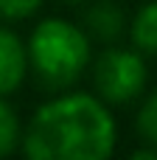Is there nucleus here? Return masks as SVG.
<instances>
[{
  "label": "nucleus",
  "instance_id": "f257e3e1",
  "mask_svg": "<svg viewBox=\"0 0 157 160\" xmlns=\"http://www.w3.org/2000/svg\"><path fill=\"white\" fill-rule=\"evenodd\" d=\"M118 143L110 104L90 93H62L39 104L22 132L31 160H107Z\"/></svg>",
  "mask_w": 157,
  "mask_h": 160
},
{
  "label": "nucleus",
  "instance_id": "f03ea898",
  "mask_svg": "<svg viewBox=\"0 0 157 160\" xmlns=\"http://www.w3.org/2000/svg\"><path fill=\"white\" fill-rule=\"evenodd\" d=\"M28 62L45 87L65 90L90 65V34L62 17H45L28 37Z\"/></svg>",
  "mask_w": 157,
  "mask_h": 160
},
{
  "label": "nucleus",
  "instance_id": "7ed1b4c3",
  "mask_svg": "<svg viewBox=\"0 0 157 160\" xmlns=\"http://www.w3.org/2000/svg\"><path fill=\"white\" fill-rule=\"evenodd\" d=\"M146 62L138 48H104L93 65L96 93L107 104H129L146 87Z\"/></svg>",
  "mask_w": 157,
  "mask_h": 160
},
{
  "label": "nucleus",
  "instance_id": "20e7f679",
  "mask_svg": "<svg viewBox=\"0 0 157 160\" xmlns=\"http://www.w3.org/2000/svg\"><path fill=\"white\" fill-rule=\"evenodd\" d=\"M28 70V42H22L11 28L0 25V96L17 93Z\"/></svg>",
  "mask_w": 157,
  "mask_h": 160
},
{
  "label": "nucleus",
  "instance_id": "39448f33",
  "mask_svg": "<svg viewBox=\"0 0 157 160\" xmlns=\"http://www.w3.org/2000/svg\"><path fill=\"white\" fill-rule=\"evenodd\" d=\"M84 22H87V34H93V37H98L104 42L115 39L124 31V14L110 0H101L96 6H90V11L84 14Z\"/></svg>",
  "mask_w": 157,
  "mask_h": 160
},
{
  "label": "nucleus",
  "instance_id": "423d86ee",
  "mask_svg": "<svg viewBox=\"0 0 157 160\" xmlns=\"http://www.w3.org/2000/svg\"><path fill=\"white\" fill-rule=\"evenodd\" d=\"M129 37H132V45L140 53L157 56V0L146 3L135 14V20L129 25Z\"/></svg>",
  "mask_w": 157,
  "mask_h": 160
},
{
  "label": "nucleus",
  "instance_id": "0eeeda50",
  "mask_svg": "<svg viewBox=\"0 0 157 160\" xmlns=\"http://www.w3.org/2000/svg\"><path fill=\"white\" fill-rule=\"evenodd\" d=\"M17 146H22V127L14 107L0 96V158H8Z\"/></svg>",
  "mask_w": 157,
  "mask_h": 160
},
{
  "label": "nucleus",
  "instance_id": "6e6552de",
  "mask_svg": "<svg viewBox=\"0 0 157 160\" xmlns=\"http://www.w3.org/2000/svg\"><path fill=\"white\" fill-rule=\"evenodd\" d=\"M135 127H138V135L146 143H157V87L146 96V101L140 104L138 118H135Z\"/></svg>",
  "mask_w": 157,
  "mask_h": 160
},
{
  "label": "nucleus",
  "instance_id": "1a4fd4ad",
  "mask_svg": "<svg viewBox=\"0 0 157 160\" xmlns=\"http://www.w3.org/2000/svg\"><path fill=\"white\" fill-rule=\"evenodd\" d=\"M45 0H0V17L14 22V20H25L31 14H37L42 8Z\"/></svg>",
  "mask_w": 157,
  "mask_h": 160
},
{
  "label": "nucleus",
  "instance_id": "9d476101",
  "mask_svg": "<svg viewBox=\"0 0 157 160\" xmlns=\"http://www.w3.org/2000/svg\"><path fill=\"white\" fill-rule=\"evenodd\" d=\"M132 160H157V143H149L146 149H135Z\"/></svg>",
  "mask_w": 157,
  "mask_h": 160
},
{
  "label": "nucleus",
  "instance_id": "9b49d317",
  "mask_svg": "<svg viewBox=\"0 0 157 160\" xmlns=\"http://www.w3.org/2000/svg\"><path fill=\"white\" fill-rule=\"evenodd\" d=\"M65 3H84V0H65Z\"/></svg>",
  "mask_w": 157,
  "mask_h": 160
}]
</instances>
